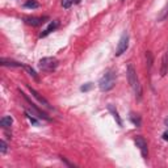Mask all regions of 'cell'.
Returning <instances> with one entry per match:
<instances>
[{
  "mask_svg": "<svg viewBox=\"0 0 168 168\" xmlns=\"http://www.w3.org/2000/svg\"><path fill=\"white\" fill-rule=\"evenodd\" d=\"M61 160H62L63 163H66V164H67L68 167H74V164H72V163H70L68 160H66V158H63V156H61Z\"/></svg>",
  "mask_w": 168,
  "mask_h": 168,
  "instance_id": "44dd1931",
  "label": "cell"
},
{
  "mask_svg": "<svg viewBox=\"0 0 168 168\" xmlns=\"http://www.w3.org/2000/svg\"><path fill=\"white\" fill-rule=\"evenodd\" d=\"M135 144H137V147L139 149L142 156L144 159H147L149 158V147H147V142H146V139L142 135L135 137Z\"/></svg>",
  "mask_w": 168,
  "mask_h": 168,
  "instance_id": "8992f818",
  "label": "cell"
},
{
  "mask_svg": "<svg viewBox=\"0 0 168 168\" xmlns=\"http://www.w3.org/2000/svg\"><path fill=\"white\" fill-rule=\"evenodd\" d=\"M24 7H25V8L35 9V8H38V7H40V4H38V2H35V0H28V2H25Z\"/></svg>",
  "mask_w": 168,
  "mask_h": 168,
  "instance_id": "4fadbf2b",
  "label": "cell"
},
{
  "mask_svg": "<svg viewBox=\"0 0 168 168\" xmlns=\"http://www.w3.org/2000/svg\"><path fill=\"white\" fill-rule=\"evenodd\" d=\"M7 147H8L7 143L4 141H0V152H2V154H5L7 152Z\"/></svg>",
  "mask_w": 168,
  "mask_h": 168,
  "instance_id": "ffe728a7",
  "label": "cell"
},
{
  "mask_svg": "<svg viewBox=\"0 0 168 168\" xmlns=\"http://www.w3.org/2000/svg\"><path fill=\"white\" fill-rule=\"evenodd\" d=\"M46 20H47V17H26L25 23L28 25H32V26H40L45 23Z\"/></svg>",
  "mask_w": 168,
  "mask_h": 168,
  "instance_id": "ba28073f",
  "label": "cell"
},
{
  "mask_svg": "<svg viewBox=\"0 0 168 168\" xmlns=\"http://www.w3.org/2000/svg\"><path fill=\"white\" fill-rule=\"evenodd\" d=\"M79 3V0H62V7L64 9H68L72 4Z\"/></svg>",
  "mask_w": 168,
  "mask_h": 168,
  "instance_id": "9a60e30c",
  "label": "cell"
},
{
  "mask_svg": "<svg viewBox=\"0 0 168 168\" xmlns=\"http://www.w3.org/2000/svg\"><path fill=\"white\" fill-rule=\"evenodd\" d=\"M127 47H129V35L125 32V33L121 35V38L118 41V45H117V49H116V55L117 57L122 55L127 50Z\"/></svg>",
  "mask_w": 168,
  "mask_h": 168,
  "instance_id": "5b68a950",
  "label": "cell"
},
{
  "mask_svg": "<svg viewBox=\"0 0 168 168\" xmlns=\"http://www.w3.org/2000/svg\"><path fill=\"white\" fill-rule=\"evenodd\" d=\"M165 125L168 126V118H165Z\"/></svg>",
  "mask_w": 168,
  "mask_h": 168,
  "instance_id": "603a6c76",
  "label": "cell"
},
{
  "mask_svg": "<svg viewBox=\"0 0 168 168\" xmlns=\"http://www.w3.org/2000/svg\"><path fill=\"white\" fill-rule=\"evenodd\" d=\"M130 121L133 122L135 126H141V123H142L141 117L138 116V114H134V113H131V114H130Z\"/></svg>",
  "mask_w": 168,
  "mask_h": 168,
  "instance_id": "5bb4252c",
  "label": "cell"
},
{
  "mask_svg": "<svg viewBox=\"0 0 168 168\" xmlns=\"http://www.w3.org/2000/svg\"><path fill=\"white\" fill-rule=\"evenodd\" d=\"M0 64L4 66V67H24L23 63L12 61V59H7V58H2V59H0Z\"/></svg>",
  "mask_w": 168,
  "mask_h": 168,
  "instance_id": "9c48e42d",
  "label": "cell"
},
{
  "mask_svg": "<svg viewBox=\"0 0 168 168\" xmlns=\"http://www.w3.org/2000/svg\"><path fill=\"white\" fill-rule=\"evenodd\" d=\"M165 55H167V57H168V50H167V54H165Z\"/></svg>",
  "mask_w": 168,
  "mask_h": 168,
  "instance_id": "cb8c5ba5",
  "label": "cell"
},
{
  "mask_svg": "<svg viewBox=\"0 0 168 168\" xmlns=\"http://www.w3.org/2000/svg\"><path fill=\"white\" fill-rule=\"evenodd\" d=\"M57 26H58V21H53V23H50V24H49V26L45 29V30H43L42 33H40V37H41V38H43V37H46V35H49V34L51 33L53 30H55Z\"/></svg>",
  "mask_w": 168,
  "mask_h": 168,
  "instance_id": "30bf717a",
  "label": "cell"
},
{
  "mask_svg": "<svg viewBox=\"0 0 168 168\" xmlns=\"http://www.w3.org/2000/svg\"><path fill=\"white\" fill-rule=\"evenodd\" d=\"M24 68L29 72V75H30L32 78H34V80H38V76H37V74H35V71L32 68V67H29V66H24Z\"/></svg>",
  "mask_w": 168,
  "mask_h": 168,
  "instance_id": "2e32d148",
  "label": "cell"
},
{
  "mask_svg": "<svg viewBox=\"0 0 168 168\" xmlns=\"http://www.w3.org/2000/svg\"><path fill=\"white\" fill-rule=\"evenodd\" d=\"M114 85H116V72L113 70H109L100 78L99 88L103 92H106V91H111Z\"/></svg>",
  "mask_w": 168,
  "mask_h": 168,
  "instance_id": "7a4b0ae2",
  "label": "cell"
},
{
  "mask_svg": "<svg viewBox=\"0 0 168 168\" xmlns=\"http://www.w3.org/2000/svg\"><path fill=\"white\" fill-rule=\"evenodd\" d=\"M19 92L21 93V96H23V97L25 99V101H26V103H28L29 108L32 109V113H33L34 116H37L38 118H41V120H45V121H51V118H50V117L47 116V113H45V112H43V111H41V109H40V108H38L37 105H35L34 103H32V100L29 99V97L26 96V95H25V93H24L23 91H21V89H19Z\"/></svg>",
  "mask_w": 168,
  "mask_h": 168,
  "instance_id": "3957f363",
  "label": "cell"
},
{
  "mask_svg": "<svg viewBox=\"0 0 168 168\" xmlns=\"http://www.w3.org/2000/svg\"><path fill=\"white\" fill-rule=\"evenodd\" d=\"M92 87H93V84H92V83H87V84H84V85H82V87H80V91L87 92V91L92 89Z\"/></svg>",
  "mask_w": 168,
  "mask_h": 168,
  "instance_id": "ac0fdd59",
  "label": "cell"
},
{
  "mask_svg": "<svg viewBox=\"0 0 168 168\" xmlns=\"http://www.w3.org/2000/svg\"><path fill=\"white\" fill-rule=\"evenodd\" d=\"M28 89L29 91H30V93H32V96L35 99V100H37L38 101V103L41 104V105H43V106H45V108H47V109H54L51 105H50V103H49V101L45 99V97H43V96H41V95L37 92V91H35L34 88H32V87L30 85H28Z\"/></svg>",
  "mask_w": 168,
  "mask_h": 168,
  "instance_id": "52a82bcc",
  "label": "cell"
},
{
  "mask_svg": "<svg viewBox=\"0 0 168 168\" xmlns=\"http://www.w3.org/2000/svg\"><path fill=\"white\" fill-rule=\"evenodd\" d=\"M146 61H147V67L150 70L151 66H152V55H151L150 51H146Z\"/></svg>",
  "mask_w": 168,
  "mask_h": 168,
  "instance_id": "e0dca14e",
  "label": "cell"
},
{
  "mask_svg": "<svg viewBox=\"0 0 168 168\" xmlns=\"http://www.w3.org/2000/svg\"><path fill=\"white\" fill-rule=\"evenodd\" d=\"M108 111L112 113V116L114 117V120L117 121V123H118V126H122V120H121V117H120L118 112H117V109H116L113 105H108Z\"/></svg>",
  "mask_w": 168,
  "mask_h": 168,
  "instance_id": "7c38bea8",
  "label": "cell"
},
{
  "mask_svg": "<svg viewBox=\"0 0 168 168\" xmlns=\"http://www.w3.org/2000/svg\"><path fill=\"white\" fill-rule=\"evenodd\" d=\"M162 137H163V139H164V141H167V142H168V130H167V131H164Z\"/></svg>",
  "mask_w": 168,
  "mask_h": 168,
  "instance_id": "7402d4cb",
  "label": "cell"
},
{
  "mask_svg": "<svg viewBox=\"0 0 168 168\" xmlns=\"http://www.w3.org/2000/svg\"><path fill=\"white\" fill-rule=\"evenodd\" d=\"M127 80H129V84L131 87V89H133L134 95L141 99L142 97V93H143V89H142V85H141V82H139V78L137 75V71L134 68L133 64H129L127 66Z\"/></svg>",
  "mask_w": 168,
  "mask_h": 168,
  "instance_id": "6da1fadb",
  "label": "cell"
},
{
  "mask_svg": "<svg viewBox=\"0 0 168 168\" xmlns=\"http://www.w3.org/2000/svg\"><path fill=\"white\" fill-rule=\"evenodd\" d=\"M12 123H13V118H12L11 116H5V117H3V118L0 120V126H2L3 129L11 127Z\"/></svg>",
  "mask_w": 168,
  "mask_h": 168,
  "instance_id": "8fae6325",
  "label": "cell"
},
{
  "mask_svg": "<svg viewBox=\"0 0 168 168\" xmlns=\"http://www.w3.org/2000/svg\"><path fill=\"white\" fill-rule=\"evenodd\" d=\"M38 67H40V70L45 71V72H51L58 67V59L54 57H45L40 61Z\"/></svg>",
  "mask_w": 168,
  "mask_h": 168,
  "instance_id": "277c9868",
  "label": "cell"
},
{
  "mask_svg": "<svg viewBox=\"0 0 168 168\" xmlns=\"http://www.w3.org/2000/svg\"><path fill=\"white\" fill-rule=\"evenodd\" d=\"M168 17V4L165 5V8L163 9V12H162V14H160V17H159V20L162 21V20H164V19H167Z\"/></svg>",
  "mask_w": 168,
  "mask_h": 168,
  "instance_id": "d6986e66",
  "label": "cell"
}]
</instances>
